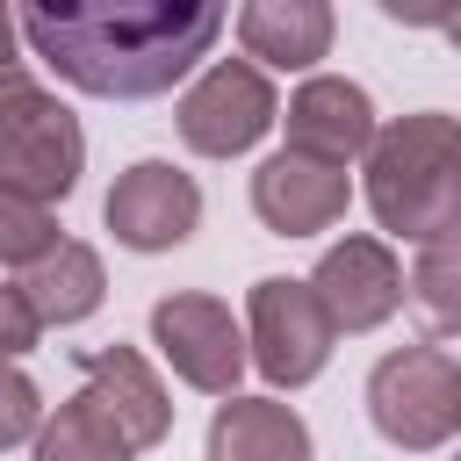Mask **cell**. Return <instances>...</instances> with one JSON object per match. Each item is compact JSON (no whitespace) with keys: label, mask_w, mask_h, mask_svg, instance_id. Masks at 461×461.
Wrapping results in <instances>:
<instances>
[{"label":"cell","mask_w":461,"mask_h":461,"mask_svg":"<svg viewBox=\"0 0 461 461\" xmlns=\"http://www.w3.org/2000/svg\"><path fill=\"white\" fill-rule=\"evenodd\" d=\"M29 50L79 94L151 101L173 94L223 36L216 0H58L22 14Z\"/></svg>","instance_id":"6da1fadb"},{"label":"cell","mask_w":461,"mask_h":461,"mask_svg":"<svg viewBox=\"0 0 461 461\" xmlns=\"http://www.w3.org/2000/svg\"><path fill=\"white\" fill-rule=\"evenodd\" d=\"M367 209L389 238L439 245L461 230V122L447 108H411L367 144Z\"/></svg>","instance_id":"7a4b0ae2"},{"label":"cell","mask_w":461,"mask_h":461,"mask_svg":"<svg viewBox=\"0 0 461 461\" xmlns=\"http://www.w3.org/2000/svg\"><path fill=\"white\" fill-rule=\"evenodd\" d=\"M367 418L389 447L432 454L461 432V360L447 346H396L367 375Z\"/></svg>","instance_id":"3957f363"},{"label":"cell","mask_w":461,"mask_h":461,"mask_svg":"<svg viewBox=\"0 0 461 461\" xmlns=\"http://www.w3.org/2000/svg\"><path fill=\"white\" fill-rule=\"evenodd\" d=\"M86 173V130L79 115L43 94V86H22L14 101H0V187L58 209Z\"/></svg>","instance_id":"277c9868"},{"label":"cell","mask_w":461,"mask_h":461,"mask_svg":"<svg viewBox=\"0 0 461 461\" xmlns=\"http://www.w3.org/2000/svg\"><path fill=\"white\" fill-rule=\"evenodd\" d=\"M331 339H339V324H331V310L317 303L310 281H295V274L252 281V295H245V346H252V367L274 389L317 382L324 360H331Z\"/></svg>","instance_id":"5b68a950"},{"label":"cell","mask_w":461,"mask_h":461,"mask_svg":"<svg viewBox=\"0 0 461 461\" xmlns=\"http://www.w3.org/2000/svg\"><path fill=\"white\" fill-rule=\"evenodd\" d=\"M151 346H158V360L187 382V389H202V396H238V375L252 367V346H245V324L230 317V303L223 295H209V288H173V295H158L151 303Z\"/></svg>","instance_id":"8992f818"},{"label":"cell","mask_w":461,"mask_h":461,"mask_svg":"<svg viewBox=\"0 0 461 461\" xmlns=\"http://www.w3.org/2000/svg\"><path fill=\"white\" fill-rule=\"evenodd\" d=\"M173 122H180V144H187V151H202V158H238V151H252V144L281 122V101H274V79H267L252 58H216V65H202V79L180 94Z\"/></svg>","instance_id":"52a82bcc"},{"label":"cell","mask_w":461,"mask_h":461,"mask_svg":"<svg viewBox=\"0 0 461 461\" xmlns=\"http://www.w3.org/2000/svg\"><path fill=\"white\" fill-rule=\"evenodd\" d=\"M101 223L115 230V245L130 252H173L194 238L202 223V187L194 173H180L173 158H137L115 173L108 202H101Z\"/></svg>","instance_id":"ba28073f"},{"label":"cell","mask_w":461,"mask_h":461,"mask_svg":"<svg viewBox=\"0 0 461 461\" xmlns=\"http://www.w3.org/2000/svg\"><path fill=\"white\" fill-rule=\"evenodd\" d=\"M310 288L339 331H375L403 310V267L389 238H367V230H346L339 245H324V259L310 267Z\"/></svg>","instance_id":"9c48e42d"},{"label":"cell","mask_w":461,"mask_h":461,"mask_svg":"<svg viewBox=\"0 0 461 461\" xmlns=\"http://www.w3.org/2000/svg\"><path fill=\"white\" fill-rule=\"evenodd\" d=\"M281 130H288V151L324 158V166H353V158H367V144H375V130H382V122H375V101H367V86H360V79L310 72V79L288 94Z\"/></svg>","instance_id":"30bf717a"},{"label":"cell","mask_w":461,"mask_h":461,"mask_svg":"<svg viewBox=\"0 0 461 461\" xmlns=\"http://www.w3.org/2000/svg\"><path fill=\"white\" fill-rule=\"evenodd\" d=\"M346 202H353L346 166H324V158H303V151H274L252 173V216L274 238H317L346 216Z\"/></svg>","instance_id":"8fae6325"},{"label":"cell","mask_w":461,"mask_h":461,"mask_svg":"<svg viewBox=\"0 0 461 461\" xmlns=\"http://www.w3.org/2000/svg\"><path fill=\"white\" fill-rule=\"evenodd\" d=\"M79 360V375H86V396L122 425V439L144 454V447H158L166 432H173V396H166V382L151 375V360L137 353V346H79L72 353Z\"/></svg>","instance_id":"7c38bea8"},{"label":"cell","mask_w":461,"mask_h":461,"mask_svg":"<svg viewBox=\"0 0 461 461\" xmlns=\"http://www.w3.org/2000/svg\"><path fill=\"white\" fill-rule=\"evenodd\" d=\"M202 461H317L310 425L281 396H223L202 439Z\"/></svg>","instance_id":"4fadbf2b"},{"label":"cell","mask_w":461,"mask_h":461,"mask_svg":"<svg viewBox=\"0 0 461 461\" xmlns=\"http://www.w3.org/2000/svg\"><path fill=\"white\" fill-rule=\"evenodd\" d=\"M339 14L324 0H252L238 7V43L259 72H310L317 58H331Z\"/></svg>","instance_id":"5bb4252c"},{"label":"cell","mask_w":461,"mask_h":461,"mask_svg":"<svg viewBox=\"0 0 461 461\" xmlns=\"http://www.w3.org/2000/svg\"><path fill=\"white\" fill-rule=\"evenodd\" d=\"M22 295H29V310L43 317V324H86L94 310H101V295H108V274H101V252L86 245V238H58V252H43L22 281H14Z\"/></svg>","instance_id":"9a60e30c"},{"label":"cell","mask_w":461,"mask_h":461,"mask_svg":"<svg viewBox=\"0 0 461 461\" xmlns=\"http://www.w3.org/2000/svg\"><path fill=\"white\" fill-rule=\"evenodd\" d=\"M29 454L36 461H137V447L122 439V425L79 389V396H65L50 418H43V432L29 439Z\"/></svg>","instance_id":"2e32d148"},{"label":"cell","mask_w":461,"mask_h":461,"mask_svg":"<svg viewBox=\"0 0 461 461\" xmlns=\"http://www.w3.org/2000/svg\"><path fill=\"white\" fill-rule=\"evenodd\" d=\"M403 295H411V310L432 339H461V230L439 238V245H418Z\"/></svg>","instance_id":"e0dca14e"},{"label":"cell","mask_w":461,"mask_h":461,"mask_svg":"<svg viewBox=\"0 0 461 461\" xmlns=\"http://www.w3.org/2000/svg\"><path fill=\"white\" fill-rule=\"evenodd\" d=\"M58 209H43V202H29V194H14V187H0V267H36L43 252H58Z\"/></svg>","instance_id":"ac0fdd59"},{"label":"cell","mask_w":461,"mask_h":461,"mask_svg":"<svg viewBox=\"0 0 461 461\" xmlns=\"http://www.w3.org/2000/svg\"><path fill=\"white\" fill-rule=\"evenodd\" d=\"M43 418H50V411H43V389H36L14 360H0V454L22 447V439H36Z\"/></svg>","instance_id":"d6986e66"},{"label":"cell","mask_w":461,"mask_h":461,"mask_svg":"<svg viewBox=\"0 0 461 461\" xmlns=\"http://www.w3.org/2000/svg\"><path fill=\"white\" fill-rule=\"evenodd\" d=\"M36 339H43V317L29 310V295H22L14 281H0V360L36 353Z\"/></svg>","instance_id":"ffe728a7"},{"label":"cell","mask_w":461,"mask_h":461,"mask_svg":"<svg viewBox=\"0 0 461 461\" xmlns=\"http://www.w3.org/2000/svg\"><path fill=\"white\" fill-rule=\"evenodd\" d=\"M14 36H22V14L0 7V65H22V58H14Z\"/></svg>","instance_id":"44dd1931"},{"label":"cell","mask_w":461,"mask_h":461,"mask_svg":"<svg viewBox=\"0 0 461 461\" xmlns=\"http://www.w3.org/2000/svg\"><path fill=\"white\" fill-rule=\"evenodd\" d=\"M22 86H36V79H29V72H22V65H0V101H14V94H22Z\"/></svg>","instance_id":"7402d4cb"},{"label":"cell","mask_w":461,"mask_h":461,"mask_svg":"<svg viewBox=\"0 0 461 461\" xmlns=\"http://www.w3.org/2000/svg\"><path fill=\"white\" fill-rule=\"evenodd\" d=\"M439 29H447V43H461V14H439Z\"/></svg>","instance_id":"603a6c76"},{"label":"cell","mask_w":461,"mask_h":461,"mask_svg":"<svg viewBox=\"0 0 461 461\" xmlns=\"http://www.w3.org/2000/svg\"><path fill=\"white\" fill-rule=\"evenodd\" d=\"M454 461H461V447H454Z\"/></svg>","instance_id":"cb8c5ba5"}]
</instances>
